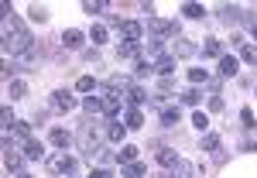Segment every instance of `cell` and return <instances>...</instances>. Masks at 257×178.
Returning a JSON list of instances; mask_svg holds the SVG:
<instances>
[{
	"instance_id": "cell-1",
	"label": "cell",
	"mask_w": 257,
	"mask_h": 178,
	"mask_svg": "<svg viewBox=\"0 0 257 178\" xmlns=\"http://www.w3.org/2000/svg\"><path fill=\"white\" fill-rule=\"evenodd\" d=\"M35 52V38H31V31L21 24V21H4V55H11V59H24V55H31Z\"/></svg>"
},
{
	"instance_id": "cell-2",
	"label": "cell",
	"mask_w": 257,
	"mask_h": 178,
	"mask_svg": "<svg viewBox=\"0 0 257 178\" xmlns=\"http://www.w3.org/2000/svg\"><path fill=\"white\" fill-rule=\"evenodd\" d=\"M76 140H79V151L86 154V158L93 161L103 151V140H106V130H99L96 123L89 120V123H82L79 127V134H76Z\"/></svg>"
},
{
	"instance_id": "cell-3",
	"label": "cell",
	"mask_w": 257,
	"mask_h": 178,
	"mask_svg": "<svg viewBox=\"0 0 257 178\" xmlns=\"http://www.w3.org/2000/svg\"><path fill=\"white\" fill-rule=\"evenodd\" d=\"M48 171L55 178H76L79 175V161L72 158V154H65V151H59V154L48 158Z\"/></svg>"
},
{
	"instance_id": "cell-4",
	"label": "cell",
	"mask_w": 257,
	"mask_h": 178,
	"mask_svg": "<svg viewBox=\"0 0 257 178\" xmlns=\"http://www.w3.org/2000/svg\"><path fill=\"white\" fill-rule=\"evenodd\" d=\"M148 28L155 31V38H182V24L165 18H148Z\"/></svg>"
},
{
	"instance_id": "cell-5",
	"label": "cell",
	"mask_w": 257,
	"mask_h": 178,
	"mask_svg": "<svg viewBox=\"0 0 257 178\" xmlns=\"http://www.w3.org/2000/svg\"><path fill=\"white\" fill-rule=\"evenodd\" d=\"M86 41H89V35H86V31H79V28L62 31V48H65V52H79Z\"/></svg>"
},
{
	"instance_id": "cell-6",
	"label": "cell",
	"mask_w": 257,
	"mask_h": 178,
	"mask_svg": "<svg viewBox=\"0 0 257 178\" xmlns=\"http://www.w3.org/2000/svg\"><path fill=\"white\" fill-rule=\"evenodd\" d=\"M52 110H59V113H72V110H76V96H72L69 89H55V93H52Z\"/></svg>"
},
{
	"instance_id": "cell-7",
	"label": "cell",
	"mask_w": 257,
	"mask_h": 178,
	"mask_svg": "<svg viewBox=\"0 0 257 178\" xmlns=\"http://www.w3.org/2000/svg\"><path fill=\"white\" fill-rule=\"evenodd\" d=\"M131 86H134V79L123 76V72H117V76H110V79L103 82V93H127Z\"/></svg>"
},
{
	"instance_id": "cell-8",
	"label": "cell",
	"mask_w": 257,
	"mask_h": 178,
	"mask_svg": "<svg viewBox=\"0 0 257 178\" xmlns=\"http://www.w3.org/2000/svg\"><path fill=\"white\" fill-rule=\"evenodd\" d=\"M158 120H161V127H175L178 120H182V106H178V103L161 106V110H158Z\"/></svg>"
},
{
	"instance_id": "cell-9",
	"label": "cell",
	"mask_w": 257,
	"mask_h": 178,
	"mask_svg": "<svg viewBox=\"0 0 257 178\" xmlns=\"http://www.w3.org/2000/svg\"><path fill=\"white\" fill-rule=\"evenodd\" d=\"M106 140H110L113 147H123V144H127V123H117V120H113V123L106 127Z\"/></svg>"
},
{
	"instance_id": "cell-10",
	"label": "cell",
	"mask_w": 257,
	"mask_h": 178,
	"mask_svg": "<svg viewBox=\"0 0 257 178\" xmlns=\"http://www.w3.org/2000/svg\"><path fill=\"white\" fill-rule=\"evenodd\" d=\"M72 134H69V130H62V127H55V130H52V134H48V144H52V147H59V151H69V147H72Z\"/></svg>"
},
{
	"instance_id": "cell-11",
	"label": "cell",
	"mask_w": 257,
	"mask_h": 178,
	"mask_svg": "<svg viewBox=\"0 0 257 178\" xmlns=\"http://www.w3.org/2000/svg\"><path fill=\"white\" fill-rule=\"evenodd\" d=\"M240 72V59L237 55H223L219 59V79H233Z\"/></svg>"
},
{
	"instance_id": "cell-12",
	"label": "cell",
	"mask_w": 257,
	"mask_h": 178,
	"mask_svg": "<svg viewBox=\"0 0 257 178\" xmlns=\"http://www.w3.org/2000/svg\"><path fill=\"white\" fill-rule=\"evenodd\" d=\"M141 52H144V45L141 41H120L117 45V59H141Z\"/></svg>"
},
{
	"instance_id": "cell-13",
	"label": "cell",
	"mask_w": 257,
	"mask_h": 178,
	"mask_svg": "<svg viewBox=\"0 0 257 178\" xmlns=\"http://www.w3.org/2000/svg\"><path fill=\"white\" fill-rule=\"evenodd\" d=\"M120 38H123V41H141V38H144V24H141V21H123Z\"/></svg>"
},
{
	"instance_id": "cell-14",
	"label": "cell",
	"mask_w": 257,
	"mask_h": 178,
	"mask_svg": "<svg viewBox=\"0 0 257 178\" xmlns=\"http://www.w3.org/2000/svg\"><path fill=\"white\" fill-rule=\"evenodd\" d=\"M219 21H223L226 28H230V24H240V21H243V11L233 7V4H223V7H219Z\"/></svg>"
},
{
	"instance_id": "cell-15",
	"label": "cell",
	"mask_w": 257,
	"mask_h": 178,
	"mask_svg": "<svg viewBox=\"0 0 257 178\" xmlns=\"http://www.w3.org/2000/svg\"><path fill=\"white\" fill-rule=\"evenodd\" d=\"M196 52H199V45H196V41L178 38V41H175V52H172V55H175V59H192Z\"/></svg>"
},
{
	"instance_id": "cell-16",
	"label": "cell",
	"mask_w": 257,
	"mask_h": 178,
	"mask_svg": "<svg viewBox=\"0 0 257 178\" xmlns=\"http://www.w3.org/2000/svg\"><path fill=\"white\" fill-rule=\"evenodd\" d=\"M202 55L219 62L223 55H226V52H223V41H219V38H206V41H202Z\"/></svg>"
},
{
	"instance_id": "cell-17",
	"label": "cell",
	"mask_w": 257,
	"mask_h": 178,
	"mask_svg": "<svg viewBox=\"0 0 257 178\" xmlns=\"http://www.w3.org/2000/svg\"><path fill=\"white\" fill-rule=\"evenodd\" d=\"M21 154H24V158L28 161H38V158H45V144H41V140H24V151H21Z\"/></svg>"
},
{
	"instance_id": "cell-18",
	"label": "cell",
	"mask_w": 257,
	"mask_h": 178,
	"mask_svg": "<svg viewBox=\"0 0 257 178\" xmlns=\"http://www.w3.org/2000/svg\"><path fill=\"white\" fill-rule=\"evenodd\" d=\"M144 175H148V164H141V161L120 164V178H144Z\"/></svg>"
},
{
	"instance_id": "cell-19",
	"label": "cell",
	"mask_w": 257,
	"mask_h": 178,
	"mask_svg": "<svg viewBox=\"0 0 257 178\" xmlns=\"http://www.w3.org/2000/svg\"><path fill=\"white\" fill-rule=\"evenodd\" d=\"M127 103H131V110H141V106L148 103V89H141V86H131V89H127Z\"/></svg>"
},
{
	"instance_id": "cell-20",
	"label": "cell",
	"mask_w": 257,
	"mask_h": 178,
	"mask_svg": "<svg viewBox=\"0 0 257 178\" xmlns=\"http://www.w3.org/2000/svg\"><path fill=\"white\" fill-rule=\"evenodd\" d=\"M24 154H18V147H14V151H4V168H7V171H18L21 175V164H24Z\"/></svg>"
},
{
	"instance_id": "cell-21",
	"label": "cell",
	"mask_w": 257,
	"mask_h": 178,
	"mask_svg": "<svg viewBox=\"0 0 257 178\" xmlns=\"http://www.w3.org/2000/svg\"><path fill=\"white\" fill-rule=\"evenodd\" d=\"M155 72H158L161 79H165V76H172V72H175V55H172V52H168V55H161V59L155 62Z\"/></svg>"
},
{
	"instance_id": "cell-22",
	"label": "cell",
	"mask_w": 257,
	"mask_h": 178,
	"mask_svg": "<svg viewBox=\"0 0 257 178\" xmlns=\"http://www.w3.org/2000/svg\"><path fill=\"white\" fill-rule=\"evenodd\" d=\"M103 113L106 117H120V96L117 93H103Z\"/></svg>"
},
{
	"instance_id": "cell-23",
	"label": "cell",
	"mask_w": 257,
	"mask_h": 178,
	"mask_svg": "<svg viewBox=\"0 0 257 178\" xmlns=\"http://www.w3.org/2000/svg\"><path fill=\"white\" fill-rule=\"evenodd\" d=\"M196 175H199L196 164H189V161H178L175 168H172V175H168V178H196Z\"/></svg>"
},
{
	"instance_id": "cell-24",
	"label": "cell",
	"mask_w": 257,
	"mask_h": 178,
	"mask_svg": "<svg viewBox=\"0 0 257 178\" xmlns=\"http://www.w3.org/2000/svg\"><path fill=\"white\" fill-rule=\"evenodd\" d=\"M199 99H202V93H199L196 86H189V89L178 93V103H182V106H199Z\"/></svg>"
},
{
	"instance_id": "cell-25",
	"label": "cell",
	"mask_w": 257,
	"mask_h": 178,
	"mask_svg": "<svg viewBox=\"0 0 257 178\" xmlns=\"http://www.w3.org/2000/svg\"><path fill=\"white\" fill-rule=\"evenodd\" d=\"M178 161H182V158H178V154L172 151V147H161V151H158V164H161V168H168V171H172V168H175Z\"/></svg>"
},
{
	"instance_id": "cell-26",
	"label": "cell",
	"mask_w": 257,
	"mask_h": 178,
	"mask_svg": "<svg viewBox=\"0 0 257 178\" xmlns=\"http://www.w3.org/2000/svg\"><path fill=\"white\" fill-rule=\"evenodd\" d=\"M138 151L141 147H134V144H123V147H117V161L120 164H131V161H138Z\"/></svg>"
},
{
	"instance_id": "cell-27",
	"label": "cell",
	"mask_w": 257,
	"mask_h": 178,
	"mask_svg": "<svg viewBox=\"0 0 257 178\" xmlns=\"http://www.w3.org/2000/svg\"><path fill=\"white\" fill-rule=\"evenodd\" d=\"M182 14L189 21H202L206 18V7H202V4H182Z\"/></svg>"
},
{
	"instance_id": "cell-28",
	"label": "cell",
	"mask_w": 257,
	"mask_h": 178,
	"mask_svg": "<svg viewBox=\"0 0 257 178\" xmlns=\"http://www.w3.org/2000/svg\"><path fill=\"white\" fill-rule=\"evenodd\" d=\"M82 110H86L89 117L103 113V96H86V99H82Z\"/></svg>"
},
{
	"instance_id": "cell-29",
	"label": "cell",
	"mask_w": 257,
	"mask_h": 178,
	"mask_svg": "<svg viewBox=\"0 0 257 178\" xmlns=\"http://www.w3.org/2000/svg\"><path fill=\"white\" fill-rule=\"evenodd\" d=\"M11 137H18V140H31V123H24V120H18L11 130H7Z\"/></svg>"
},
{
	"instance_id": "cell-30",
	"label": "cell",
	"mask_w": 257,
	"mask_h": 178,
	"mask_svg": "<svg viewBox=\"0 0 257 178\" xmlns=\"http://www.w3.org/2000/svg\"><path fill=\"white\" fill-rule=\"evenodd\" d=\"M28 18L35 21V24H45V21H48V7H45V4H31V7H28Z\"/></svg>"
},
{
	"instance_id": "cell-31",
	"label": "cell",
	"mask_w": 257,
	"mask_h": 178,
	"mask_svg": "<svg viewBox=\"0 0 257 178\" xmlns=\"http://www.w3.org/2000/svg\"><path fill=\"white\" fill-rule=\"evenodd\" d=\"M123 123H127V130H141V127H144V113H141V110H127Z\"/></svg>"
},
{
	"instance_id": "cell-32",
	"label": "cell",
	"mask_w": 257,
	"mask_h": 178,
	"mask_svg": "<svg viewBox=\"0 0 257 178\" xmlns=\"http://www.w3.org/2000/svg\"><path fill=\"white\" fill-rule=\"evenodd\" d=\"M151 72H155V62H148V59L134 62V79H144V76H151Z\"/></svg>"
},
{
	"instance_id": "cell-33",
	"label": "cell",
	"mask_w": 257,
	"mask_h": 178,
	"mask_svg": "<svg viewBox=\"0 0 257 178\" xmlns=\"http://www.w3.org/2000/svg\"><path fill=\"white\" fill-rule=\"evenodd\" d=\"M89 41H93V48H99L106 41V24H93L89 28Z\"/></svg>"
},
{
	"instance_id": "cell-34",
	"label": "cell",
	"mask_w": 257,
	"mask_h": 178,
	"mask_svg": "<svg viewBox=\"0 0 257 178\" xmlns=\"http://www.w3.org/2000/svg\"><path fill=\"white\" fill-rule=\"evenodd\" d=\"M192 127H196L199 134H209V117H206L202 110H196V113H192Z\"/></svg>"
},
{
	"instance_id": "cell-35",
	"label": "cell",
	"mask_w": 257,
	"mask_h": 178,
	"mask_svg": "<svg viewBox=\"0 0 257 178\" xmlns=\"http://www.w3.org/2000/svg\"><path fill=\"white\" fill-rule=\"evenodd\" d=\"M28 96V82L24 79H11V99H24Z\"/></svg>"
},
{
	"instance_id": "cell-36",
	"label": "cell",
	"mask_w": 257,
	"mask_h": 178,
	"mask_svg": "<svg viewBox=\"0 0 257 178\" xmlns=\"http://www.w3.org/2000/svg\"><path fill=\"white\" fill-rule=\"evenodd\" d=\"M240 123H243V130H254V127H257V117H254V110H250V106H243V110H240Z\"/></svg>"
},
{
	"instance_id": "cell-37",
	"label": "cell",
	"mask_w": 257,
	"mask_h": 178,
	"mask_svg": "<svg viewBox=\"0 0 257 178\" xmlns=\"http://www.w3.org/2000/svg\"><path fill=\"white\" fill-rule=\"evenodd\" d=\"M240 62L257 65V45H243V48H240Z\"/></svg>"
},
{
	"instance_id": "cell-38",
	"label": "cell",
	"mask_w": 257,
	"mask_h": 178,
	"mask_svg": "<svg viewBox=\"0 0 257 178\" xmlns=\"http://www.w3.org/2000/svg\"><path fill=\"white\" fill-rule=\"evenodd\" d=\"M103 11H106L103 0H86V4H82V14H89V18H93V14H103Z\"/></svg>"
},
{
	"instance_id": "cell-39",
	"label": "cell",
	"mask_w": 257,
	"mask_h": 178,
	"mask_svg": "<svg viewBox=\"0 0 257 178\" xmlns=\"http://www.w3.org/2000/svg\"><path fill=\"white\" fill-rule=\"evenodd\" d=\"M189 82H192V86H199V82L206 86V82H209V72H206V69H189Z\"/></svg>"
},
{
	"instance_id": "cell-40",
	"label": "cell",
	"mask_w": 257,
	"mask_h": 178,
	"mask_svg": "<svg viewBox=\"0 0 257 178\" xmlns=\"http://www.w3.org/2000/svg\"><path fill=\"white\" fill-rule=\"evenodd\" d=\"M76 89H79V93H93V89H96V79H93V76H79Z\"/></svg>"
},
{
	"instance_id": "cell-41",
	"label": "cell",
	"mask_w": 257,
	"mask_h": 178,
	"mask_svg": "<svg viewBox=\"0 0 257 178\" xmlns=\"http://www.w3.org/2000/svg\"><path fill=\"white\" fill-rule=\"evenodd\" d=\"M202 151H219V134H202Z\"/></svg>"
},
{
	"instance_id": "cell-42",
	"label": "cell",
	"mask_w": 257,
	"mask_h": 178,
	"mask_svg": "<svg viewBox=\"0 0 257 178\" xmlns=\"http://www.w3.org/2000/svg\"><path fill=\"white\" fill-rule=\"evenodd\" d=\"M0 120H4V127H7V130L18 123V117H14V110H11V106H4V110H0Z\"/></svg>"
},
{
	"instance_id": "cell-43",
	"label": "cell",
	"mask_w": 257,
	"mask_h": 178,
	"mask_svg": "<svg viewBox=\"0 0 257 178\" xmlns=\"http://www.w3.org/2000/svg\"><path fill=\"white\" fill-rule=\"evenodd\" d=\"M223 106H226L223 96H209V113H223Z\"/></svg>"
},
{
	"instance_id": "cell-44",
	"label": "cell",
	"mask_w": 257,
	"mask_h": 178,
	"mask_svg": "<svg viewBox=\"0 0 257 178\" xmlns=\"http://www.w3.org/2000/svg\"><path fill=\"white\" fill-rule=\"evenodd\" d=\"M89 178H113V171H110V168H93Z\"/></svg>"
},
{
	"instance_id": "cell-45",
	"label": "cell",
	"mask_w": 257,
	"mask_h": 178,
	"mask_svg": "<svg viewBox=\"0 0 257 178\" xmlns=\"http://www.w3.org/2000/svg\"><path fill=\"white\" fill-rule=\"evenodd\" d=\"M172 86H175V82H172V76H165V79L158 82V93H172Z\"/></svg>"
},
{
	"instance_id": "cell-46",
	"label": "cell",
	"mask_w": 257,
	"mask_h": 178,
	"mask_svg": "<svg viewBox=\"0 0 257 178\" xmlns=\"http://www.w3.org/2000/svg\"><path fill=\"white\" fill-rule=\"evenodd\" d=\"M240 151H247V154H257V140H243V144H240Z\"/></svg>"
},
{
	"instance_id": "cell-47",
	"label": "cell",
	"mask_w": 257,
	"mask_h": 178,
	"mask_svg": "<svg viewBox=\"0 0 257 178\" xmlns=\"http://www.w3.org/2000/svg\"><path fill=\"white\" fill-rule=\"evenodd\" d=\"M86 62H93V65H99V52H96V48H89V52H86Z\"/></svg>"
},
{
	"instance_id": "cell-48",
	"label": "cell",
	"mask_w": 257,
	"mask_h": 178,
	"mask_svg": "<svg viewBox=\"0 0 257 178\" xmlns=\"http://www.w3.org/2000/svg\"><path fill=\"white\" fill-rule=\"evenodd\" d=\"M206 86H209V93H213V96H219V86H223V82H219V79H209Z\"/></svg>"
},
{
	"instance_id": "cell-49",
	"label": "cell",
	"mask_w": 257,
	"mask_h": 178,
	"mask_svg": "<svg viewBox=\"0 0 257 178\" xmlns=\"http://www.w3.org/2000/svg\"><path fill=\"white\" fill-rule=\"evenodd\" d=\"M18 178H35V175H28V171H21V175Z\"/></svg>"
},
{
	"instance_id": "cell-50",
	"label": "cell",
	"mask_w": 257,
	"mask_h": 178,
	"mask_svg": "<svg viewBox=\"0 0 257 178\" xmlns=\"http://www.w3.org/2000/svg\"><path fill=\"white\" fill-rule=\"evenodd\" d=\"M254 41H257V28H254Z\"/></svg>"
}]
</instances>
